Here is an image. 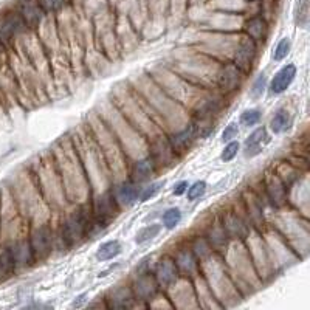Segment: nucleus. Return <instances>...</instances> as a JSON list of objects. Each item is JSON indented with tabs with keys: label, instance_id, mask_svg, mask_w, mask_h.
<instances>
[{
	"label": "nucleus",
	"instance_id": "bb28decb",
	"mask_svg": "<svg viewBox=\"0 0 310 310\" xmlns=\"http://www.w3.org/2000/svg\"><path fill=\"white\" fill-rule=\"evenodd\" d=\"M182 220V211L178 208H169L168 211H165L163 214V225L168 228V229H172L175 228Z\"/></svg>",
	"mask_w": 310,
	"mask_h": 310
},
{
	"label": "nucleus",
	"instance_id": "72a5a7b5",
	"mask_svg": "<svg viewBox=\"0 0 310 310\" xmlns=\"http://www.w3.org/2000/svg\"><path fill=\"white\" fill-rule=\"evenodd\" d=\"M226 232L223 228L220 229H214L213 235L210 238V242H211V247H219V245H225L226 244Z\"/></svg>",
	"mask_w": 310,
	"mask_h": 310
},
{
	"label": "nucleus",
	"instance_id": "c756f323",
	"mask_svg": "<svg viewBox=\"0 0 310 310\" xmlns=\"http://www.w3.org/2000/svg\"><path fill=\"white\" fill-rule=\"evenodd\" d=\"M239 147H241V144H239V141H235V140H231L226 146H225V149L222 150V153H220V160L222 162H231L232 159L236 157L238 155V152H239Z\"/></svg>",
	"mask_w": 310,
	"mask_h": 310
},
{
	"label": "nucleus",
	"instance_id": "20e7f679",
	"mask_svg": "<svg viewBox=\"0 0 310 310\" xmlns=\"http://www.w3.org/2000/svg\"><path fill=\"white\" fill-rule=\"evenodd\" d=\"M254 59H256V42L251 41V39L247 36V37L241 39V42L236 48L235 65L242 73H248L253 68Z\"/></svg>",
	"mask_w": 310,
	"mask_h": 310
},
{
	"label": "nucleus",
	"instance_id": "f8f14e48",
	"mask_svg": "<svg viewBox=\"0 0 310 310\" xmlns=\"http://www.w3.org/2000/svg\"><path fill=\"white\" fill-rule=\"evenodd\" d=\"M107 307L109 308H131L135 301L134 290L129 287H120L112 290L107 296Z\"/></svg>",
	"mask_w": 310,
	"mask_h": 310
},
{
	"label": "nucleus",
	"instance_id": "39448f33",
	"mask_svg": "<svg viewBox=\"0 0 310 310\" xmlns=\"http://www.w3.org/2000/svg\"><path fill=\"white\" fill-rule=\"evenodd\" d=\"M178 268H177V264H175V259L169 257V256H165L159 265H157V270H155V281H157L159 287H165V289H169L171 286L175 284L177 278H178Z\"/></svg>",
	"mask_w": 310,
	"mask_h": 310
},
{
	"label": "nucleus",
	"instance_id": "473e14b6",
	"mask_svg": "<svg viewBox=\"0 0 310 310\" xmlns=\"http://www.w3.org/2000/svg\"><path fill=\"white\" fill-rule=\"evenodd\" d=\"M37 4L44 11H58L64 7L65 0H37Z\"/></svg>",
	"mask_w": 310,
	"mask_h": 310
},
{
	"label": "nucleus",
	"instance_id": "aec40b11",
	"mask_svg": "<svg viewBox=\"0 0 310 310\" xmlns=\"http://www.w3.org/2000/svg\"><path fill=\"white\" fill-rule=\"evenodd\" d=\"M11 253H13V257H14V264H16V268L19 265H30L31 262H34V257H33V253H31V248H30V244L27 242H17L13 248H11Z\"/></svg>",
	"mask_w": 310,
	"mask_h": 310
},
{
	"label": "nucleus",
	"instance_id": "7c9ffc66",
	"mask_svg": "<svg viewBox=\"0 0 310 310\" xmlns=\"http://www.w3.org/2000/svg\"><path fill=\"white\" fill-rule=\"evenodd\" d=\"M188 200H196L199 197H202L205 191H206V182L200 180V182H196L194 185L188 186Z\"/></svg>",
	"mask_w": 310,
	"mask_h": 310
},
{
	"label": "nucleus",
	"instance_id": "9b49d317",
	"mask_svg": "<svg viewBox=\"0 0 310 310\" xmlns=\"http://www.w3.org/2000/svg\"><path fill=\"white\" fill-rule=\"evenodd\" d=\"M296 76V67L293 64H289V65H284L276 74L275 77L271 80V84H270V90L273 95H279L282 92H286L290 84L293 83Z\"/></svg>",
	"mask_w": 310,
	"mask_h": 310
},
{
	"label": "nucleus",
	"instance_id": "cd10ccee",
	"mask_svg": "<svg viewBox=\"0 0 310 310\" xmlns=\"http://www.w3.org/2000/svg\"><path fill=\"white\" fill-rule=\"evenodd\" d=\"M261 120V112L259 109H247L242 112L241 115V124L242 126H247V127H251L254 124H257Z\"/></svg>",
	"mask_w": 310,
	"mask_h": 310
},
{
	"label": "nucleus",
	"instance_id": "f704fd0d",
	"mask_svg": "<svg viewBox=\"0 0 310 310\" xmlns=\"http://www.w3.org/2000/svg\"><path fill=\"white\" fill-rule=\"evenodd\" d=\"M238 134H239V126H238V123H229V124L225 127L223 134H222V141H231L232 138L238 137Z\"/></svg>",
	"mask_w": 310,
	"mask_h": 310
},
{
	"label": "nucleus",
	"instance_id": "2eb2a0df",
	"mask_svg": "<svg viewBox=\"0 0 310 310\" xmlns=\"http://www.w3.org/2000/svg\"><path fill=\"white\" fill-rule=\"evenodd\" d=\"M223 229L226 232V236L232 238V239H245L248 236V232H250L247 223L241 217H238L235 214H228L225 217Z\"/></svg>",
	"mask_w": 310,
	"mask_h": 310
},
{
	"label": "nucleus",
	"instance_id": "6e6552de",
	"mask_svg": "<svg viewBox=\"0 0 310 310\" xmlns=\"http://www.w3.org/2000/svg\"><path fill=\"white\" fill-rule=\"evenodd\" d=\"M196 137H197L196 124H191L185 131H182L178 134H174L171 138H168V143H169L172 152L175 155H180V153H185L191 147V144H192L194 140H196Z\"/></svg>",
	"mask_w": 310,
	"mask_h": 310
},
{
	"label": "nucleus",
	"instance_id": "6ab92c4d",
	"mask_svg": "<svg viewBox=\"0 0 310 310\" xmlns=\"http://www.w3.org/2000/svg\"><path fill=\"white\" fill-rule=\"evenodd\" d=\"M267 23L264 19L261 17H254L251 20L247 22L245 25V33L247 36L251 39V41L254 42H259V41H264V39L267 37Z\"/></svg>",
	"mask_w": 310,
	"mask_h": 310
},
{
	"label": "nucleus",
	"instance_id": "9d476101",
	"mask_svg": "<svg viewBox=\"0 0 310 310\" xmlns=\"http://www.w3.org/2000/svg\"><path fill=\"white\" fill-rule=\"evenodd\" d=\"M134 295L135 298H140L141 301H149L152 299L159 292V284L155 281L153 276H150V273H144L140 275L138 279L134 284Z\"/></svg>",
	"mask_w": 310,
	"mask_h": 310
},
{
	"label": "nucleus",
	"instance_id": "4be33fe9",
	"mask_svg": "<svg viewBox=\"0 0 310 310\" xmlns=\"http://www.w3.org/2000/svg\"><path fill=\"white\" fill-rule=\"evenodd\" d=\"M196 257H194V253L192 251H180L177 259H175V264H177V268L178 271H183V273H188V275H192L194 270H196L197 264H196Z\"/></svg>",
	"mask_w": 310,
	"mask_h": 310
},
{
	"label": "nucleus",
	"instance_id": "f257e3e1",
	"mask_svg": "<svg viewBox=\"0 0 310 310\" xmlns=\"http://www.w3.org/2000/svg\"><path fill=\"white\" fill-rule=\"evenodd\" d=\"M90 229V222L83 211H74L62 225V241L68 245H77Z\"/></svg>",
	"mask_w": 310,
	"mask_h": 310
},
{
	"label": "nucleus",
	"instance_id": "c85d7f7f",
	"mask_svg": "<svg viewBox=\"0 0 310 310\" xmlns=\"http://www.w3.org/2000/svg\"><path fill=\"white\" fill-rule=\"evenodd\" d=\"M268 196L275 205H281L284 202V188L278 180H275L268 186Z\"/></svg>",
	"mask_w": 310,
	"mask_h": 310
},
{
	"label": "nucleus",
	"instance_id": "1a4fd4ad",
	"mask_svg": "<svg viewBox=\"0 0 310 310\" xmlns=\"http://www.w3.org/2000/svg\"><path fill=\"white\" fill-rule=\"evenodd\" d=\"M140 186L137 183H134L132 180L129 182H123L116 186V189L113 191V196L118 202V205L121 206H132L138 197H140Z\"/></svg>",
	"mask_w": 310,
	"mask_h": 310
},
{
	"label": "nucleus",
	"instance_id": "412c9836",
	"mask_svg": "<svg viewBox=\"0 0 310 310\" xmlns=\"http://www.w3.org/2000/svg\"><path fill=\"white\" fill-rule=\"evenodd\" d=\"M123 247L120 241H109L99 245L98 251H96V259L98 261H110L113 257H116L118 254H121Z\"/></svg>",
	"mask_w": 310,
	"mask_h": 310
},
{
	"label": "nucleus",
	"instance_id": "4468645a",
	"mask_svg": "<svg viewBox=\"0 0 310 310\" xmlns=\"http://www.w3.org/2000/svg\"><path fill=\"white\" fill-rule=\"evenodd\" d=\"M25 22L22 20L20 14H8L0 19V41H8V39L14 37L17 33L23 30Z\"/></svg>",
	"mask_w": 310,
	"mask_h": 310
},
{
	"label": "nucleus",
	"instance_id": "58836bf2",
	"mask_svg": "<svg viewBox=\"0 0 310 310\" xmlns=\"http://www.w3.org/2000/svg\"><path fill=\"white\" fill-rule=\"evenodd\" d=\"M4 51H5V48H4V45H2V41H0V56L4 55Z\"/></svg>",
	"mask_w": 310,
	"mask_h": 310
},
{
	"label": "nucleus",
	"instance_id": "393cba45",
	"mask_svg": "<svg viewBox=\"0 0 310 310\" xmlns=\"http://www.w3.org/2000/svg\"><path fill=\"white\" fill-rule=\"evenodd\" d=\"M295 23L299 28L308 27V0H298L295 10Z\"/></svg>",
	"mask_w": 310,
	"mask_h": 310
},
{
	"label": "nucleus",
	"instance_id": "ddd939ff",
	"mask_svg": "<svg viewBox=\"0 0 310 310\" xmlns=\"http://www.w3.org/2000/svg\"><path fill=\"white\" fill-rule=\"evenodd\" d=\"M20 17L27 27H37L44 17V10L37 4V0H23L20 4Z\"/></svg>",
	"mask_w": 310,
	"mask_h": 310
},
{
	"label": "nucleus",
	"instance_id": "7ed1b4c3",
	"mask_svg": "<svg viewBox=\"0 0 310 310\" xmlns=\"http://www.w3.org/2000/svg\"><path fill=\"white\" fill-rule=\"evenodd\" d=\"M28 244H30L34 261H44L45 257H48V254L51 253V244H53V236H51L50 228L45 225L37 228L33 232Z\"/></svg>",
	"mask_w": 310,
	"mask_h": 310
},
{
	"label": "nucleus",
	"instance_id": "f03ea898",
	"mask_svg": "<svg viewBox=\"0 0 310 310\" xmlns=\"http://www.w3.org/2000/svg\"><path fill=\"white\" fill-rule=\"evenodd\" d=\"M118 206L120 205L113 196V191H109L102 194V196H99L93 210L95 223L98 226H107L116 217V214H118Z\"/></svg>",
	"mask_w": 310,
	"mask_h": 310
},
{
	"label": "nucleus",
	"instance_id": "0eeeda50",
	"mask_svg": "<svg viewBox=\"0 0 310 310\" xmlns=\"http://www.w3.org/2000/svg\"><path fill=\"white\" fill-rule=\"evenodd\" d=\"M268 141H270V135L264 126L254 129L244 143L245 157H256L257 153H261L264 150V147L268 144Z\"/></svg>",
	"mask_w": 310,
	"mask_h": 310
},
{
	"label": "nucleus",
	"instance_id": "a878e982",
	"mask_svg": "<svg viewBox=\"0 0 310 310\" xmlns=\"http://www.w3.org/2000/svg\"><path fill=\"white\" fill-rule=\"evenodd\" d=\"M165 180H160V182H153V183H150L149 186H146L143 191H140V197H138V200L140 202H147L149 199H152V197H155L157 196V194L162 191V188L165 186Z\"/></svg>",
	"mask_w": 310,
	"mask_h": 310
},
{
	"label": "nucleus",
	"instance_id": "a211bd4d",
	"mask_svg": "<svg viewBox=\"0 0 310 310\" xmlns=\"http://www.w3.org/2000/svg\"><path fill=\"white\" fill-rule=\"evenodd\" d=\"M171 155H175L168 143V140H163V138H159L157 141L153 143L152 146V160L153 163L157 165L160 162H165V163H169L171 162Z\"/></svg>",
	"mask_w": 310,
	"mask_h": 310
},
{
	"label": "nucleus",
	"instance_id": "f3484780",
	"mask_svg": "<svg viewBox=\"0 0 310 310\" xmlns=\"http://www.w3.org/2000/svg\"><path fill=\"white\" fill-rule=\"evenodd\" d=\"M16 271V264H14V257L11 253V248L4 247L0 248V281H7L8 278H11Z\"/></svg>",
	"mask_w": 310,
	"mask_h": 310
},
{
	"label": "nucleus",
	"instance_id": "b1692460",
	"mask_svg": "<svg viewBox=\"0 0 310 310\" xmlns=\"http://www.w3.org/2000/svg\"><path fill=\"white\" fill-rule=\"evenodd\" d=\"M162 231V225L159 223H152V225H147L144 228H141L138 232H137V238H135V242L138 245H143L149 241H152L153 238H157V235Z\"/></svg>",
	"mask_w": 310,
	"mask_h": 310
},
{
	"label": "nucleus",
	"instance_id": "4c0bfd02",
	"mask_svg": "<svg viewBox=\"0 0 310 310\" xmlns=\"http://www.w3.org/2000/svg\"><path fill=\"white\" fill-rule=\"evenodd\" d=\"M87 296H89L87 293H83V295H80V296H76L74 301H73V307H81V305L86 302V298H87Z\"/></svg>",
	"mask_w": 310,
	"mask_h": 310
},
{
	"label": "nucleus",
	"instance_id": "dca6fc26",
	"mask_svg": "<svg viewBox=\"0 0 310 310\" xmlns=\"http://www.w3.org/2000/svg\"><path fill=\"white\" fill-rule=\"evenodd\" d=\"M155 172V163L153 160L149 157V159H143L140 162H137L132 168V172H131V180L137 185L140 183H144L147 182Z\"/></svg>",
	"mask_w": 310,
	"mask_h": 310
},
{
	"label": "nucleus",
	"instance_id": "e433bc0d",
	"mask_svg": "<svg viewBox=\"0 0 310 310\" xmlns=\"http://www.w3.org/2000/svg\"><path fill=\"white\" fill-rule=\"evenodd\" d=\"M188 182H180V183H177L175 185V188H174V196H182V194H185L186 192V189H188Z\"/></svg>",
	"mask_w": 310,
	"mask_h": 310
},
{
	"label": "nucleus",
	"instance_id": "2f4dec72",
	"mask_svg": "<svg viewBox=\"0 0 310 310\" xmlns=\"http://www.w3.org/2000/svg\"><path fill=\"white\" fill-rule=\"evenodd\" d=\"M290 47H292V44H290V39L289 37L281 39V41L278 42V45H276V48H275V51H273V59L275 61H282L289 55Z\"/></svg>",
	"mask_w": 310,
	"mask_h": 310
},
{
	"label": "nucleus",
	"instance_id": "5701e85b",
	"mask_svg": "<svg viewBox=\"0 0 310 310\" xmlns=\"http://www.w3.org/2000/svg\"><path fill=\"white\" fill-rule=\"evenodd\" d=\"M270 126H271V131H273L275 134H281V132L289 131L290 126H292V116H290V113L287 110H284V109L278 110V113L273 116V118H271Z\"/></svg>",
	"mask_w": 310,
	"mask_h": 310
},
{
	"label": "nucleus",
	"instance_id": "423d86ee",
	"mask_svg": "<svg viewBox=\"0 0 310 310\" xmlns=\"http://www.w3.org/2000/svg\"><path fill=\"white\" fill-rule=\"evenodd\" d=\"M241 80H242V71L235 65V64H226L222 67V70L219 71V87L225 92V93H231L235 92L239 86H241Z\"/></svg>",
	"mask_w": 310,
	"mask_h": 310
},
{
	"label": "nucleus",
	"instance_id": "c9c22d12",
	"mask_svg": "<svg viewBox=\"0 0 310 310\" xmlns=\"http://www.w3.org/2000/svg\"><path fill=\"white\" fill-rule=\"evenodd\" d=\"M264 89H265V74H259V77L254 81L253 84V89H251V96L253 98H257L264 93Z\"/></svg>",
	"mask_w": 310,
	"mask_h": 310
}]
</instances>
